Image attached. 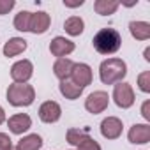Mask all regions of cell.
I'll return each instance as SVG.
<instances>
[{
  "label": "cell",
  "instance_id": "cell-3",
  "mask_svg": "<svg viewBox=\"0 0 150 150\" xmlns=\"http://www.w3.org/2000/svg\"><path fill=\"white\" fill-rule=\"evenodd\" d=\"M35 99V90L32 85L27 83H13L7 88V101L9 104L16 106V108H23V106H30Z\"/></svg>",
  "mask_w": 150,
  "mask_h": 150
},
{
  "label": "cell",
  "instance_id": "cell-19",
  "mask_svg": "<svg viewBox=\"0 0 150 150\" xmlns=\"http://www.w3.org/2000/svg\"><path fill=\"white\" fill-rule=\"evenodd\" d=\"M41 146H42V138L39 134H28L18 141L16 150H39Z\"/></svg>",
  "mask_w": 150,
  "mask_h": 150
},
{
  "label": "cell",
  "instance_id": "cell-23",
  "mask_svg": "<svg viewBox=\"0 0 150 150\" xmlns=\"http://www.w3.org/2000/svg\"><path fill=\"white\" fill-rule=\"evenodd\" d=\"M138 85H139V90L141 92H145V94L150 92V72L148 71L141 72L139 76H138Z\"/></svg>",
  "mask_w": 150,
  "mask_h": 150
},
{
  "label": "cell",
  "instance_id": "cell-27",
  "mask_svg": "<svg viewBox=\"0 0 150 150\" xmlns=\"http://www.w3.org/2000/svg\"><path fill=\"white\" fill-rule=\"evenodd\" d=\"M148 108H150V101H145L143 106H141V115L145 117V120H150V111H148Z\"/></svg>",
  "mask_w": 150,
  "mask_h": 150
},
{
  "label": "cell",
  "instance_id": "cell-2",
  "mask_svg": "<svg viewBox=\"0 0 150 150\" xmlns=\"http://www.w3.org/2000/svg\"><path fill=\"white\" fill-rule=\"evenodd\" d=\"M127 74V65L122 58H106L99 67V78L104 85L120 83Z\"/></svg>",
  "mask_w": 150,
  "mask_h": 150
},
{
  "label": "cell",
  "instance_id": "cell-25",
  "mask_svg": "<svg viewBox=\"0 0 150 150\" xmlns=\"http://www.w3.org/2000/svg\"><path fill=\"white\" fill-rule=\"evenodd\" d=\"M11 148H13V139L6 132H0V150H11Z\"/></svg>",
  "mask_w": 150,
  "mask_h": 150
},
{
  "label": "cell",
  "instance_id": "cell-4",
  "mask_svg": "<svg viewBox=\"0 0 150 150\" xmlns=\"http://www.w3.org/2000/svg\"><path fill=\"white\" fill-rule=\"evenodd\" d=\"M134 99H136L134 97V90H132V87L129 83L120 81V83L115 85V88H113V101H115V104L118 108H122V110L131 108L134 104Z\"/></svg>",
  "mask_w": 150,
  "mask_h": 150
},
{
  "label": "cell",
  "instance_id": "cell-14",
  "mask_svg": "<svg viewBox=\"0 0 150 150\" xmlns=\"http://www.w3.org/2000/svg\"><path fill=\"white\" fill-rule=\"evenodd\" d=\"M72 67H74V62L71 58H57V62L53 64V74L60 81L69 80L71 72H72Z\"/></svg>",
  "mask_w": 150,
  "mask_h": 150
},
{
  "label": "cell",
  "instance_id": "cell-18",
  "mask_svg": "<svg viewBox=\"0 0 150 150\" xmlns=\"http://www.w3.org/2000/svg\"><path fill=\"white\" fill-rule=\"evenodd\" d=\"M118 6H120V2H117V0H96L94 11L101 16H110V14H115Z\"/></svg>",
  "mask_w": 150,
  "mask_h": 150
},
{
  "label": "cell",
  "instance_id": "cell-6",
  "mask_svg": "<svg viewBox=\"0 0 150 150\" xmlns=\"http://www.w3.org/2000/svg\"><path fill=\"white\" fill-rule=\"evenodd\" d=\"M71 78H72L71 80L72 83H76L78 87L85 88V87H88L92 83L94 74H92V69H90L88 64H74L72 72H71Z\"/></svg>",
  "mask_w": 150,
  "mask_h": 150
},
{
  "label": "cell",
  "instance_id": "cell-24",
  "mask_svg": "<svg viewBox=\"0 0 150 150\" xmlns=\"http://www.w3.org/2000/svg\"><path fill=\"white\" fill-rule=\"evenodd\" d=\"M78 150H101V145H99L94 138L87 136V138L78 145Z\"/></svg>",
  "mask_w": 150,
  "mask_h": 150
},
{
  "label": "cell",
  "instance_id": "cell-31",
  "mask_svg": "<svg viewBox=\"0 0 150 150\" xmlns=\"http://www.w3.org/2000/svg\"><path fill=\"white\" fill-rule=\"evenodd\" d=\"M11 150H16V148H11Z\"/></svg>",
  "mask_w": 150,
  "mask_h": 150
},
{
  "label": "cell",
  "instance_id": "cell-17",
  "mask_svg": "<svg viewBox=\"0 0 150 150\" xmlns=\"http://www.w3.org/2000/svg\"><path fill=\"white\" fill-rule=\"evenodd\" d=\"M129 30H131V35L136 41L150 39V23H146V21H131Z\"/></svg>",
  "mask_w": 150,
  "mask_h": 150
},
{
  "label": "cell",
  "instance_id": "cell-21",
  "mask_svg": "<svg viewBox=\"0 0 150 150\" xmlns=\"http://www.w3.org/2000/svg\"><path fill=\"white\" fill-rule=\"evenodd\" d=\"M88 132H90V129L88 127H85V129H76V127H72V129H69L67 131V134H65V138H67V143H71L72 146H78L87 136H88Z\"/></svg>",
  "mask_w": 150,
  "mask_h": 150
},
{
  "label": "cell",
  "instance_id": "cell-16",
  "mask_svg": "<svg viewBox=\"0 0 150 150\" xmlns=\"http://www.w3.org/2000/svg\"><path fill=\"white\" fill-rule=\"evenodd\" d=\"M58 88H60V94H62L65 99H69V101H74V99H78V97L83 94V90H85V88L78 87L76 83H72L71 80H64V81H60Z\"/></svg>",
  "mask_w": 150,
  "mask_h": 150
},
{
  "label": "cell",
  "instance_id": "cell-10",
  "mask_svg": "<svg viewBox=\"0 0 150 150\" xmlns=\"http://www.w3.org/2000/svg\"><path fill=\"white\" fill-rule=\"evenodd\" d=\"M51 25V18L48 13L44 11H37V13H32L30 16V27H28V32L32 34H44Z\"/></svg>",
  "mask_w": 150,
  "mask_h": 150
},
{
  "label": "cell",
  "instance_id": "cell-1",
  "mask_svg": "<svg viewBox=\"0 0 150 150\" xmlns=\"http://www.w3.org/2000/svg\"><path fill=\"white\" fill-rule=\"evenodd\" d=\"M92 44H94V50L97 53H101V55H113L122 46V35L118 34V30L106 27V28H101L94 35Z\"/></svg>",
  "mask_w": 150,
  "mask_h": 150
},
{
  "label": "cell",
  "instance_id": "cell-7",
  "mask_svg": "<svg viewBox=\"0 0 150 150\" xmlns=\"http://www.w3.org/2000/svg\"><path fill=\"white\" fill-rule=\"evenodd\" d=\"M34 74V65L30 60H20L11 67V78L14 83H27Z\"/></svg>",
  "mask_w": 150,
  "mask_h": 150
},
{
  "label": "cell",
  "instance_id": "cell-9",
  "mask_svg": "<svg viewBox=\"0 0 150 150\" xmlns=\"http://www.w3.org/2000/svg\"><path fill=\"white\" fill-rule=\"evenodd\" d=\"M122 129H124L122 120L117 118V117H108V118H104L101 122V134L106 139H117V138H120Z\"/></svg>",
  "mask_w": 150,
  "mask_h": 150
},
{
  "label": "cell",
  "instance_id": "cell-15",
  "mask_svg": "<svg viewBox=\"0 0 150 150\" xmlns=\"http://www.w3.org/2000/svg\"><path fill=\"white\" fill-rule=\"evenodd\" d=\"M27 50V41L21 37H11L4 46V57H16Z\"/></svg>",
  "mask_w": 150,
  "mask_h": 150
},
{
  "label": "cell",
  "instance_id": "cell-5",
  "mask_svg": "<svg viewBox=\"0 0 150 150\" xmlns=\"http://www.w3.org/2000/svg\"><path fill=\"white\" fill-rule=\"evenodd\" d=\"M108 104H110V96L104 90H96L85 99V110L92 115L103 113L108 108Z\"/></svg>",
  "mask_w": 150,
  "mask_h": 150
},
{
  "label": "cell",
  "instance_id": "cell-22",
  "mask_svg": "<svg viewBox=\"0 0 150 150\" xmlns=\"http://www.w3.org/2000/svg\"><path fill=\"white\" fill-rule=\"evenodd\" d=\"M30 16H32V13H28V11H20V13L14 16V28L20 30V32H28Z\"/></svg>",
  "mask_w": 150,
  "mask_h": 150
},
{
  "label": "cell",
  "instance_id": "cell-28",
  "mask_svg": "<svg viewBox=\"0 0 150 150\" xmlns=\"http://www.w3.org/2000/svg\"><path fill=\"white\" fill-rule=\"evenodd\" d=\"M64 6L65 7H80V6H83V0H64Z\"/></svg>",
  "mask_w": 150,
  "mask_h": 150
},
{
  "label": "cell",
  "instance_id": "cell-30",
  "mask_svg": "<svg viewBox=\"0 0 150 150\" xmlns=\"http://www.w3.org/2000/svg\"><path fill=\"white\" fill-rule=\"evenodd\" d=\"M145 60H146V62L150 60V48H146V50H145Z\"/></svg>",
  "mask_w": 150,
  "mask_h": 150
},
{
  "label": "cell",
  "instance_id": "cell-13",
  "mask_svg": "<svg viewBox=\"0 0 150 150\" xmlns=\"http://www.w3.org/2000/svg\"><path fill=\"white\" fill-rule=\"evenodd\" d=\"M127 138L134 145H145V143H148L150 141V125L148 124H134L129 129Z\"/></svg>",
  "mask_w": 150,
  "mask_h": 150
},
{
  "label": "cell",
  "instance_id": "cell-11",
  "mask_svg": "<svg viewBox=\"0 0 150 150\" xmlns=\"http://www.w3.org/2000/svg\"><path fill=\"white\" fill-rule=\"evenodd\" d=\"M50 51H51V55L53 57H57V58H65L69 53H72L74 51V42L72 41H69V39H65V37H55L51 42H50Z\"/></svg>",
  "mask_w": 150,
  "mask_h": 150
},
{
  "label": "cell",
  "instance_id": "cell-26",
  "mask_svg": "<svg viewBox=\"0 0 150 150\" xmlns=\"http://www.w3.org/2000/svg\"><path fill=\"white\" fill-rule=\"evenodd\" d=\"M16 6L14 0H0V14H7Z\"/></svg>",
  "mask_w": 150,
  "mask_h": 150
},
{
  "label": "cell",
  "instance_id": "cell-29",
  "mask_svg": "<svg viewBox=\"0 0 150 150\" xmlns=\"http://www.w3.org/2000/svg\"><path fill=\"white\" fill-rule=\"evenodd\" d=\"M6 122V111H4V108L0 106V124H4Z\"/></svg>",
  "mask_w": 150,
  "mask_h": 150
},
{
  "label": "cell",
  "instance_id": "cell-12",
  "mask_svg": "<svg viewBox=\"0 0 150 150\" xmlns=\"http://www.w3.org/2000/svg\"><path fill=\"white\" fill-rule=\"evenodd\" d=\"M7 125H9V131L13 134H23L32 127V118L27 113H16V115L9 117Z\"/></svg>",
  "mask_w": 150,
  "mask_h": 150
},
{
  "label": "cell",
  "instance_id": "cell-20",
  "mask_svg": "<svg viewBox=\"0 0 150 150\" xmlns=\"http://www.w3.org/2000/svg\"><path fill=\"white\" fill-rule=\"evenodd\" d=\"M64 28H65V32H67L69 35L76 37V35H81V34H83V30H85V23H83V20H81L80 16H71V18L65 20Z\"/></svg>",
  "mask_w": 150,
  "mask_h": 150
},
{
  "label": "cell",
  "instance_id": "cell-8",
  "mask_svg": "<svg viewBox=\"0 0 150 150\" xmlns=\"http://www.w3.org/2000/svg\"><path fill=\"white\" fill-rule=\"evenodd\" d=\"M62 117V108L55 101H46L39 106V118L44 124H55Z\"/></svg>",
  "mask_w": 150,
  "mask_h": 150
}]
</instances>
